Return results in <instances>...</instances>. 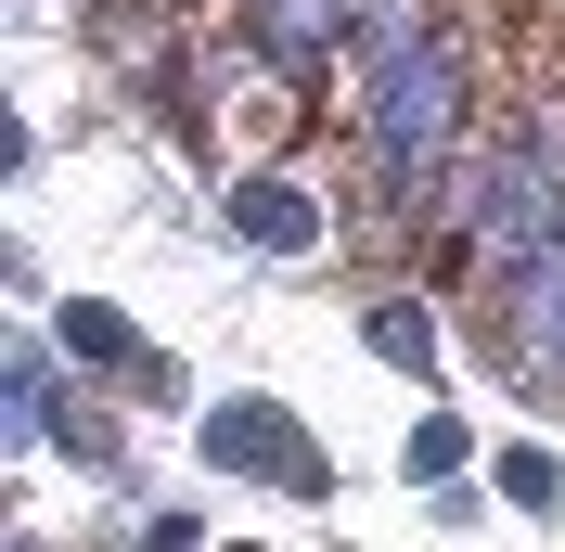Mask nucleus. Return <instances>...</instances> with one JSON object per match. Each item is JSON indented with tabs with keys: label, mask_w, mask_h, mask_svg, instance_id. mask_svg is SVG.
Wrapping results in <instances>:
<instances>
[{
	"label": "nucleus",
	"mask_w": 565,
	"mask_h": 552,
	"mask_svg": "<svg viewBox=\"0 0 565 552\" xmlns=\"http://www.w3.org/2000/svg\"><path fill=\"white\" fill-rule=\"evenodd\" d=\"M462 104H476V77H462L450 39H424V52L360 77V129H373V168H386L398 206H437V180L462 155Z\"/></svg>",
	"instance_id": "1"
},
{
	"label": "nucleus",
	"mask_w": 565,
	"mask_h": 552,
	"mask_svg": "<svg viewBox=\"0 0 565 552\" xmlns=\"http://www.w3.org/2000/svg\"><path fill=\"white\" fill-rule=\"evenodd\" d=\"M437 219H450L476 257H501V283L527 270L540 244L565 232V141H501V155H476V180H437Z\"/></svg>",
	"instance_id": "2"
},
{
	"label": "nucleus",
	"mask_w": 565,
	"mask_h": 552,
	"mask_svg": "<svg viewBox=\"0 0 565 552\" xmlns=\"http://www.w3.org/2000/svg\"><path fill=\"white\" fill-rule=\"evenodd\" d=\"M206 476H270V488H321V449L270 412V399H218L206 412Z\"/></svg>",
	"instance_id": "3"
},
{
	"label": "nucleus",
	"mask_w": 565,
	"mask_h": 552,
	"mask_svg": "<svg viewBox=\"0 0 565 552\" xmlns=\"http://www.w3.org/2000/svg\"><path fill=\"white\" fill-rule=\"evenodd\" d=\"M501 360H514V373H540V385L565 399V232L540 244L514 283H501Z\"/></svg>",
	"instance_id": "4"
},
{
	"label": "nucleus",
	"mask_w": 565,
	"mask_h": 552,
	"mask_svg": "<svg viewBox=\"0 0 565 552\" xmlns=\"http://www.w3.org/2000/svg\"><path fill=\"white\" fill-rule=\"evenodd\" d=\"M245 39L282 77H309V65H334V52L360 39V0H245Z\"/></svg>",
	"instance_id": "5"
},
{
	"label": "nucleus",
	"mask_w": 565,
	"mask_h": 552,
	"mask_svg": "<svg viewBox=\"0 0 565 552\" xmlns=\"http://www.w3.org/2000/svg\"><path fill=\"white\" fill-rule=\"evenodd\" d=\"M232 232H245L257 257H309L321 244V193L282 180V168H257V180H232Z\"/></svg>",
	"instance_id": "6"
},
{
	"label": "nucleus",
	"mask_w": 565,
	"mask_h": 552,
	"mask_svg": "<svg viewBox=\"0 0 565 552\" xmlns=\"http://www.w3.org/2000/svg\"><path fill=\"white\" fill-rule=\"evenodd\" d=\"M0 437H13V449L52 437V373H39V360H13V373H0Z\"/></svg>",
	"instance_id": "7"
},
{
	"label": "nucleus",
	"mask_w": 565,
	"mask_h": 552,
	"mask_svg": "<svg viewBox=\"0 0 565 552\" xmlns=\"http://www.w3.org/2000/svg\"><path fill=\"white\" fill-rule=\"evenodd\" d=\"M65 347H77V360H104V373H129V360H141V335H129L116 309H65Z\"/></svg>",
	"instance_id": "8"
},
{
	"label": "nucleus",
	"mask_w": 565,
	"mask_h": 552,
	"mask_svg": "<svg viewBox=\"0 0 565 552\" xmlns=\"http://www.w3.org/2000/svg\"><path fill=\"white\" fill-rule=\"evenodd\" d=\"M373 347H386L398 373H437V321L424 309H373Z\"/></svg>",
	"instance_id": "9"
},
{
	"label": "nucleus",
	"mask_w": 565,
	"mask_h": 552,
	"mask_svg": "<svg viewBox=\"0 0 565 552\" xmlns=\"http://www.w3.org/2000/svg\"><path fill=\"white\" fill-rule=\"evenodd\" d=\"M501 488H514V514H553V501H565L553 449H501Z\"/></svg>",
	"instance_id": "10"
}]
</instances>
